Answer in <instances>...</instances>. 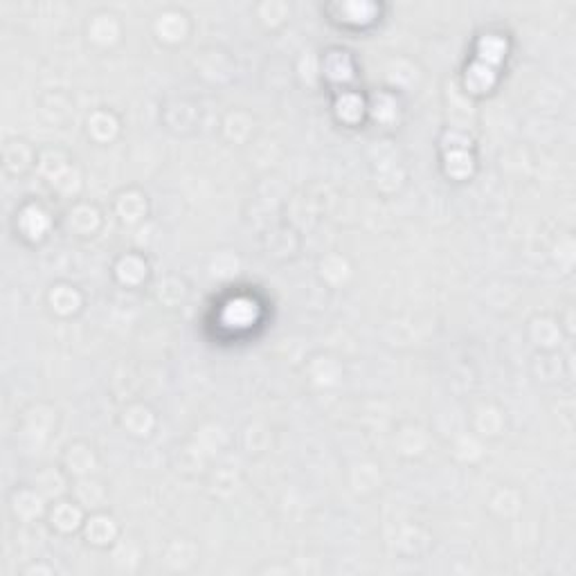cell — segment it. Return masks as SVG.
Instances as JSON below:
<instances>
[{
  "label": "cell",
  "mask_w": 576,
  "mask_h": 576,
  "mask_svg": "<svg viewBox=\"0 0 576 576\" xmlns=\"http://www.w3.org/2000/svg\"><path fill=\"white\" fill-rule=\"evenodd\" d=\"M88 538L93 543H97V545H104V543H109L113 541V536H115V525L109 520V518H93L90 525H88Z\"/></svg>",
  "instance_id": "cell-10"
},
{
  "label": "cell",
  "mask_w": 576,
  "mask_h": 576,
  "mask_svg": "<svg viewBox=\"0 0 576 576\" xmlns=\"http://www.w3.org/2000/svg\"><path fill=\"white\" fill-rule=\"evenodd\" d=\"M70 223L77 230H81V232H88V230L97 225V212L93 207H77L70 216Z\"/></svg>",
  "instance_id": "cell-14"
},
{
  "label": "cell",
  "mask_w": 576,
  "mask_h": 576,
  "mask_svg": "<svg viewBox=\"0 0 576 576\" xmlns=\"http://www.w3.org/2000/svg\"><path fill=\"white\" fill-rule=\"evenodd\" d=\"M88 129L97 140H109L115 136V131H118V122H115L109 113H95L88 122Z\"/></svg>",
  "instance_id": "cell-8"
},
{
  "label": "cell",
  "mask_w": 576,
  "mask_h": 576,
  "mask_svg": "<svg viewBox=\"0 0 576 576\" xmlns=\"http://www.w3.org/2000/svg\"><path fill=\"white\" fill-rule=\"evenodd\" d=\"M158 32L162 38H167V41H178L185 32V21H182V16L178 14H167L162 16V21L158 23Z\"/></svg>",
  "instance_id": "cell-12"
},
{
  "label": "cell",
  "mask_w": 576,
  "mask_h": 576,
  "mask_svg": "<svg viewBox=\"0 0 576 576\" xmlns=\"http://www.w3.org/2000/svg\"><path fill=\"white\" fill-rule=\"evenodd\" d=\"M27 506L32 509V515L41 513V500H38V497L32 495V493H21L16 497V511L27 518Z\"/></svg>",
  "instance_id": "cell-16"
},
{
  "label": "cell",
  "mask_w": 576,
  "mask_h": 576,
  "mask_svg": "<svg viewBox=\"0 0 576 576\" xmlns=\"http://www.w3.org/2000/svg\"><path fill=\"white\" fill-rule=\"evenodd\" d=\"M18 223H21V230L27 237H41L47 227V216L41 212V209L30 207L21 214V221H18Z\"/></svg>",
  "instance_id": "cell-4"
},
{
  "label": "cell",
  "mask_w": 576,
  "mask_h": 576,
  "mask_svg": "<svg viewBox=\"0 0 576 576\" xmlns=\"http://www.w3.org/2000/svg\"><path fill=\"white\" fill-rule=\"evenodd\" d=\"M50 302L59 313L68 315L77 309V306H79V295H77L68 286H59V288H54V293L50 295Z\"/></svg>",
  "instance_id": "cell-6"
},
{
  "label": "cell",
  "mask_w": 576,
  "mask_h": 576,
  "mask_svg": "<svg viewBox=\"0 0 576 576\" xmlns=\"http://www.w3.org/2000/svg\"><path fill=\"white\" fill-rule=\"evenodd\" d=\"M225 320L232 326H248L255 320V304L248 300H234L232 304H227Z\"/></svg>",
  "instance_id": "cell-3"
},
{
  "label": "cell",
  "mask_w": 576,
  "mask_h": 576,
  "mask_svg": "<svg viewBox=\"0 0 576 576\" xmlns=\"http://www.w3.org/2000/svg\"><path fill=\"white\" fill-rule=\"evenodd\" d=\"M338 115L347 122H356L362 115V102L353 95H344V97L338 102Z\"/></svg>",
  "instance_id": "cell-13"
},
{
  "label": "cell",
  "mask_w": 576,
  "mask_h": 576,
  "mask_svg": "<svg viewBox=\"0 0 576 576\" xmlns=\"http://www.w3.org/2000/svg\"><path fill=\"white\" fill-rule=\"evenodd\" d=\"M118 209H120V214H122L124 221H129V223H133V221H138V218L144 214V209H147V203H144L140 194H127V196L120 198Z\"/></svg>",
  "instance_id": "cell-9"
},
{
  "label": "cell",
  "mask_w": 576,
  "mask_h": 576,
  "mask_svg": "<svg viewBox=\"0 0 576 576\" xmlns=\"http://www.w3.org/2000/svg\"><path fill=\"white\" fill-rule=\"evenodd\" d=\"M495 81V72L491 65H486L482 61L473 63L466 72V88L470 93H484L493 86Z\"/></svg>",
  "instance_id": "cell-1"
},
{
  "label": "cell",
  "mask_w": 576,
  "mask_h": 576,
  "mask_svg": "<svg viewBox=\"0 0 576 576\" xmlns=\"http://www.w3.org/2000/svg\"><path fill=\"white\" fill-rule=\"evenodd\" d=\"M477 52H479V61L493 68L495 63L502 61V56L506 52V43H504V38H500V36H493V34L484 36L482 41H479Z\"/></svg>",
  "instance_id": "cell-2"
},
{
  "label": "cell",
  "mask_w": 576,
  "mask_h": 576,
  "mask_svg": "<svg viewBox=\"0 0 576 576\" xmlns=\"http://www.w3.org/2000/svg\"><path fill=\"white\" fill-rule=\"evenodd\" d=\"M470 169H473V160H470V156L464 151V149H453L448 153V158H446V171L450 176H455V178H464L470 174Z\"/></svg>",
  "instance_id": "cell-5"
},
{
  "label": "cell",
  "mask_w": 576,
  "mask_h": 576,
  "mask_svg": "<svg viewBox=\"0 0 576 576\" xmlns=\"http://www.w3.org/2000/svg\"><path fill=\"white\" fill-rule=\"evenodd\" d=\"M326 74L331 77V79H347L349 77V61L344 59V56H340V54H333L331 59H329V63H326Z\"/></svg>",
  "instance_id": "cell-15"
},
{
  "label": "cell",
  "mask_w": 576,
  "mask_h": 576,
  "mask_svg": "<svg viewBox=\"0 0 576 576\" xmlns=\"http://www.w3.org/2000/svg\"><path fill=\"white\" fill-rule=\"evenodd\" d=\"M144 273H147V268H144V264L140 262L138 257H127V259H122V264L118 266V275H120V280L122 282H127V284H138Z\"/></svg>",
  "instance_id": "cell-11"
},
{
  "label": "cell",
  "mask_w": 576,
  "mask_h": 576,
  "mask_svg": "<svg viewBox=\"0 0 576 576\" xmlns=\"http://www.w3.org/2000/svg\"><path fill=\"white\" fill-rule=\"evenodd\" d=\"M79 520H81L79 509L72 504H59L52 513V522L59 527L61 531H72L74 527L79 525Z\"/></svg>",
  "instance_id": "cell-7"
}]
</instances>
